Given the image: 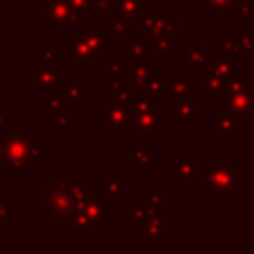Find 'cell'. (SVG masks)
<instances>
[{
  "label": "cell",
  "mask_w": 254,
  "mask_h": 254,
  "mask_svg": "<svg viewBox=\"0 0 254 254\" xmlns=\"http://www.w3.org/2000/svg\"><path fill=\"white\" fill-rule=\"evenodd\" d=\"M89 194V183L79 173H64L60 163L42 159L26 173V206L34 210L36 226H50L56 236H67L69 216L85 206Z\"/></svg>",
  "instance_id": "cell-1"
},
{
  "label": "cell",
  "mask_w": 254,
  "mask_h": 254,
  "mask_svg": "<svg viewBox=\"0 0 254 254\" xmlns=\"http://www.w3.org/2000/svg\"><path fill=\"white\" fill-rule=\"evenodd\" d=\"M117 34L111 28H81L73 26L62 40V52L73 65H95L107 50L117 44Z\"/></svg>",
  "instance_id": "cell-2"
},
{
  "label": "cell",
  "mask_w": 254,
  "mask_h": 254,
  "mask_svg": "<svg viewBox=\"0 0 254 254\" xmlns=\"http://www.w3.org/2000/svg\"><path fill=\"white\" fill-rule=\"evenodd\" d=\"M44 157V147L30 139L28 131L18 127L10 129L0 139V163L8 169V173H28L30 165H36Z\"/></svg>",
  "instance_id": "cell-3"
},
{
  "label": "cell",
  "mask_w": 254,
  "mask_h": 254,
  "mask_svg": "<svg viewBox=\"0 0 254 254\" xmlns=\"http://www.w3.org/2000/svg\"><path fill=\"white\" fill-rule=\"evenodd\" d=\"M133 105L109 97L97 101V125L109 137H123L127 129L133 127Z\"/></svg>",
  "instance_id": "cell-4"
},
{
  "label": "cell",
  "mask_w": 254,
  "mask_h": 254,
  "mask_svg": "<svg viewBox=\"0 0 254 254\" xmlns=\"http://www.w3.org/2000/svg\"><path fill=\"white\" fill-rule=\"evenodd\" d=\"M137 30L143 32V38H157V36L173 38L179 32V24L167 10L157 12L151 8L137 18Z\"/></svg>",
  "instance_id": "cell-5"
},
{
  "label": "cell",
  "mask_w": 254,
  "mask_h": 254,
  "mask_svg": "<svg viewBox=\"0 0 254 254\" xmlns=\"http://www.w3.org/2000/svg\"><path fill=\"white\" fill-rule=\"evenodd\" d=\"M81 16L73 10L69 0H44V28L54 30L62 26H79Z\"/></svg>",
  "instance_id": "cell-6"
},
{
  "label": "cell",
  "mask_w": 254,
  "mask_h": 254,
  "mask_svg": "<svg viewBox=\"0 0 254 254\" xmlns=\"http://www.w3.org/2000/svg\"><path fill=\"white\" fill-rule=\"evenodd\" d=\"M133 133L137 137H159L165 127H169V119L161 115V107L145 109V111H135L133 109Z\"/></svg>",
  "instance_id": "cell-7"
},
{
  "label": "cell",
  "mask_w": 254,
  "mask_h": 254,
  "mask_svg": "<svg viewBox=\"0 0 254 254\" xmlns=\"http://www.w3.org/2000/svg\"><path fill=\"white\" fill-rule=\"evenodd\" d=\"M26 81L34 85L36 91L48 93L54 89H60L62 85V67H34V71L26 73Z\"/></svg>",
  "instance_id": "cell-8"
},
{
  "label": "cell",
  "mask_w": 254,
  "mask_h": 254,
  "mask_svg": "<svg viewBox=\"0 0 254 254\" xmlns=\"http://www.w3.org/2000/svg\"><path fill=\"white\" fill-rule=\"evenodd\" d=\"M85 212L91 216L93 222H97L99 228H105L115 216H117V210L115 208H109L107 206V196L99 194L97 190H91L89 198L85 200Z\"/></svg>",
  "instance_id": "cell-9"
},
{
  "label": "cell",
  "mask_w": 254,
  "mask_h": 254,
  "mask_svg": "<svg viewBox=\"0 0 254 254\" xmlns=\"http://www.w3.org/2000/svg\"><path fill=\"white\" fill-rule=\"evenodd\" d=\"M198 161L196 155H171V181H190L196 179Z\"/></svg>",
  "instance_id": "cell-10"
},
{
  "label": "cell",
  "mask_w": 254,
  "mask_h": 254,
  "mask_svg": "<svg viewBox=\"0 0 254 254\" xmlns=\"http://www.w3.org/2000/svg\"><path fill=\"white\" fill-rule=\"evenodd\" d=\"M125 163H129L137 173L153 171V149L149 145H127Z\"/></svg>",
  "instance_id": "cell-11"
},
{
  "label": "cell",
  "mask_w": 254,
  "mask_h": 254,
  "mask_svg": "<svg viewBox=\"0 0 254 254\" xmlns=\"http://www.w3.org/2000/svg\"><path fill=\"white\" fill-rule=\"evenodd\" d=\"M171 232V224L169 218L161 216V214H151L147 218V222L143 224V242L147 246H155L161 244L163 236H167Z\"/></svg>",
  "instance_id": "cell-12"
},
{
  "label": "cell",
  "mask_w": 254,
  "mask_h": 254,
  "mask_svg": "<svg viewBox=\"0 0 254 254\" xmlns=\"http://www.w3.org/2000/svg\"><path fill=\"white\" fill-rule=\"evenodd\" d=\"M60 91H62L65 103L73 111H77L89 99V81H62Z\"/></svg>",
  "instance_id": "cell-13"
},
{
  "label": "cell",
  "mask_w": 254,
  "mask_h": 254,
  "mask_svg": "<svg viewBox=\"0 0 254 254\" xmlns=\"http://www.w3.org/2000/svg\"><path fill=\"white\" fill-rule=\"evenodd\" d=\"M99 232L97 222L85 212V208H77L67 220V236H95Z\"/></svg>",
  "instance_id": "cell-14"
},
{
  "label": "cell",
  "mask_w": 254,
  "mask_h": 254,
  "mask_svg": "<svg viewBox=\"0 0 254 254\" xmlns=\"http://www.w3.org/2000/svg\"><path fill=\"white\" fill-rule=\"evenodd\" d=\"M171 103V117L179 119L181 127H194L196 125V107L194 99L183 97V99H169Z\"/></svg>",
  "instance_id": "cell-15"
},
{
  "label": "cell",
  "mask_w": 254,
  "mask_h": 254,
  "mask_svg": "<svg viewBox=\"0 0 254 254\" xmlns=\"http://www.w3.org/2000/svg\"><path fill=\"white\" fill-rule=\"evenodd\" d=\"M167 79H169V99H183V97L194 99L196 97L198 85H192L187 73H167Z\"/></svg>",
  "instance_id": "cell-16"
},
{
  "label": "cell",
  "mask_w": 254,
  "mask_h": 254,
  "mask_svg": "<svg viewBox=\"0 0 254 254\" xmlns=\"http://www.w3.org/2000/svg\"><path fill=\"white\" fill-rule=\"evenodd\" d=\"M125 181H127V177L123 173H107L105 179L97 183V192L107 198L123 200L125 198Z\"/></svg>",
  "instance_id": "cell-17"
},
{
  "label": "cell",
  "mask_w": 254,
  "mask_h": 254,
  "mask_svg": "<svg viewBox=\"0 0 254 254\" xmlns=\"http://www.w3.org/2000/svg\"><path fill=\"white\" fill-rule=\"evenodd\" d=\"M151 58H131V67L127 71V79L131 81L133 89H139L151 77Z\"/></svg>",
  "instance_id": "cell-18"
},
{
  "label": "cell",
  "mask_w": 254,
  "mask_h": 254,
  "mask_svg": "<svg viewBox=\"0 0 254 254\" xmlns=\"http://www.w3.org/2000/svg\"><path fill=\"white\" fill-rule=\"evenodd\" d=\"M65 111H73V109L65 103V99H64V95H62L60 89H54V91L44 93V117L46 119L52 121L58 115L65 113Z\"/></svg>",
  "instance_id": "cell-19"
},
{
  "label": "cell",
  "mask_w": 254,
  "mask_h": 254,
  "mask_svg": "<svg viewBox=\"0 0 254 254\" xmlns=\"http://www.w3.org/2000/svg\"><path fill=\"white\" fill-rule=\"evenodd\" d=\"M62 58L64 52L56 46H36L34 50V60L38 67H62Z\"/></svg>",
  "instance_id": "cell-20"
},
{
  "label": "cell",
  "mask_w": 254,
  "mask_h": 254,
  "mask_svg": "<svg viewBox=\"0 0 254 254\" xmlns=\"http://www.w3.org/2000/svg\"><path fill=\"white\" fill-rule=\"evenodd\" d=\"M151 2L149 0H117V6H115V12L121 14L123 18L135 22L137 26V18L145 12V10H151Z\"/></svg>",
  "instance_id": "cell-21"
},
{
  "label": "cell",
  "mask_w": 254,
  "mask_h": 254,
  "mask_svg": "<svg viewBox=\"0 0 254 254\" xmlns=\"http://www.w3.org/2000/svg\"><path fill=\"white\" fill-rule=\"evenodd\" d=\"M179 60H181V64H185L190 71H200V69L206 65L208 56H206V52L200 50V48H189V46H185V48H181V52H179Z\"/></svg>",
  "instance_id": "cell-22"
},
{
  "label": "cell",
  "mask_w": 254,
  "mask_h": 254,
  "mask_svg": "<svg viewBox=\"0 0 254 254\" xmlns=\"http://www.w3.org/2000/svg\"><path fill=\"white\" fill-rule=\"evenodd\" d=\"M151 208L147 206L145 198H137L133 202V206H129L125 210V226H143L147 222V218L151 216Z\"/></svg>",
  "instance_id": "cell-23"
},
{
  "label": "cell",
  "mask_w": 254,
  "mask_h": 254,
  "mask_svg": "<svg viewBox=\"0 0 254 254\" xmlns=\"http://www.w3.org/2000/svg\"><path fill=\"white\" fill-rule=\"evenodd\" d=\"M109 28H111L117 36L125 38V42L133 40V38H135V32H137L135 22H131V20L123 18V16H121V14H117V12H113V14L109 16Z\"/></svg>",
  "instance_id": "cell-24"
},
{
  "label": "cell",
  "mask_w": 254,
  "mask_h": 254,
  "mask_svg": "<svg viewBox=\"0 0 254 254\" xmlns=\"http://www.w3.org/2000/svg\"><path fill=\"white\" fill-rule=\"evenodd\" d=\"M107 62V73H115V75H127L129 67H131V56H123V54H107L105 56Z\"/></svg>",
  "instance_id": "cell-25"
},
{
  "label": "cell",
  "mask_w": 254,
  "mask_h": 254,
  "mask_svg": "<svg viewBox=\"0 0 254 254\" xmlns=\"http://www.w3.org/2000/svg\"><path fill=\"white\" fill-rule=\"evenodd\" d=\"M143 87L147 91H151L153 95L161 97V99H169V79H167V73H151V77L147 79V83Z\"/></svg>",
  "instance_id": "cell-26"
},
{
  "label": "cell",
  "mask_w": 254,
  "mask_h": 254,
  "mask_svg": "<svg viewBox=\"0 0 254 254\" xmlns=\"http://www.w3.org/2000/svg\"><path fill=\"white\" fill-rule=\"evenodd\" d=\"M18 216V210L8 206V192L0 190V228H6L12 218Z\"/></svg>",
  "instance_id": "cell-27"
},
{
  "label": "cell",
  "mask_w": 254,
  "mask_h": 254,
  "mask_svg": "<svg viewBox=\"0 0 254 254\" xmlns=\"http://www.w3.org/2000/svg\"><path fill=\"white\" fill-rule=\"evenodd\" d=\"M147 40V48L151 52V56H167L171 52L169 48V38L165 36H157V38H145Z\"/></svg>",
  "instance_id": "cell-28"
},
{
  "label": "cell",
  "mask_w": 254,
  "mask_h": 254,
  "mask_svg": "<svg viewBox=\"0 0 254 254\" xmlns=\"http://www.w3.org/2000/svg\"><path fill=\"white\" fill-rule=\"evenodd\" d=\"M127 44V54L131 56V58H153L151 56V52H149V48H147V40L143 38V40H129V42H125Z\"/></svg>",
  "instance_id": "cell-29"
},
{
  "label": "cell",
  "mask_w": 254,
  "mask_h": 254,
  "mask_svg": "<svg viewBox=\"0 0 254 254\" xmlns=\"http://www.w3.org/2000/svg\"><path fill=\"white\" fill-rule=\"evenodd\" d=\"M117 0H93V12L97 20H109V16L115 12Z\"/></svg>",
  "instance_id": "cell-30"
},
{
  "label": "cell",
  "mask_w": 254,
  "mask_h": 254,
  "mask_svg": "<svg viewBox=\"0 0 254 254\" xmlns=\"http://www.w3.org/2000/svg\"><path fill=\"white\" fill-rule=\"evenodd\" d=\"M234 117L228 111H218L216 115V133L218 135H228L232 133V125H234Z\"/></svg>",
  "instance_id": "cell-31"
},
{
  "label": "cell",
  "mask_w": 254,
  "mask_h": 254,
  "mask_svg": "<svg viewBox=\"0 0 254 254\" xmlns=\"http://www.w3.org/2000/svg\"><path fill=\"white\" fill-rule=\"evenodd\" d=\"M69 4L73 6V10H75L83 20L95 18V12H93V0H69Z\"/></svg>",
  "instance_id": "cell-32"
},
{
  "label": "cell",
  "mask_w": 254,
  "mask_h": 254,
  "mask_svg": "<svg viewBox=\"0 0 254 254\" xmlns=\"http://www.w3.org/2000/svg\"><path fill=\"white\" fill-rule=\"evenodd\" d=\"M230 2H232V0H196V6H198L200 10L212 8V10L216 12V16L222 18V14H224V10L230 6Z\"/></svg>",
  "instance_id": "cell-33"
},
{
  "label": "cell",
  "mask_w": 254,
  "mask_h": 254,
  "mask_svg": "<svg viewBox=\"0 0 254 254\" xmlns=\"http://www.w3.org/2000/svg\"><path fill=\"white\" fill-rule=\"evenodd\" d=\"M143 198H145V202H147V206L151 208V212H153V214H161L163 196H161V192H159V190H147V192L143 194Z\"/></svg>",
  "instance_id": "cell-34"
},
{
  "label": "cell",
  "mask_w": 254,
  "mask_h": 254,
  "mask_svg": "<svg viewBox=\"0 0 254 254\" xmlns=\"http://www.w3.org/2000/svg\"><path fill=\"white\" fill-rule=\"evenodd\" d=\"M71 123H73L71 111H65V113L58 115L56 119H52V125H54L56 129H69V127H71Z\"/></svg>",
  "instance_id": "cell-35"
},
{
  "label": "cell",
  "mask_w": 254,
  "mask_h": 254,
  "mask_svg": "<svg viewBox=\"0 0 254 254\" xmlns=\"http://www.w3.org/2000/svg\"><path fill=\"white\" fill-rule=\"evenodd\" d=\"M8 127V109H0V129Z\"/></svg>",
  "instance_id": "cell-36"
},
{
  "label": "cell",
  "mask_w": 254,
  "mask_h": 254,
  "mask_svg": "<svg viewBox=\"0 0 254 254\" xmlns=\"http://www.w3.org/2000/svg\"><path fill=\"white\" fill-rule=\"evenodd\" d=\"M4 173H8V169H6V167H4V165H2V163H0V177H2V175H4Z\"/></svg>",
  "instance_id": "cell-37"
},
{
  "label": "cell",
  "mask_w": 254,
  "mask_h": 254,
  "mask_svg": "<svg viewBox=\"0 0 254 254\" xmlns=\"http://www.w3.org/2000/svg\"><path fill=\"white\" fill-rule=\"evenodd\" d=\"M8 2H24V0H8Z\"/></svg>",
  "instance_id": "cell-38"
}]
</instances>
